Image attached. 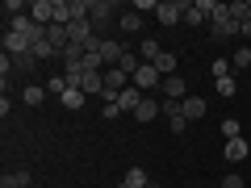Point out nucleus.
I'll return each mask as SVG.
<instances>
[{
    "mask_svg": "<svg viewBox=\"0 0 251 188\" xmlns=\"http://www.w3.org/2000/svg\"><path fill=\"white\" fill-rule=\"evenodd\" d=\"M59 100H63V109H80V105H84V92H80V88H67Z\"/></svg>",
    "mask_w": 251,
    "mask_h": 188,
    "instance_id": "23",
    "label": "nucleus"
},
{
    "mask_svg": "<svg viewBox=\"0 0 251 188\" xmlns=\"http://www.w3.org/2000/svg\"><path fill=\"white\" fill-rule=\"evenodd\" d=\"M230 67H234V71H247V67H251V46H239V50H234Z\"/></svg>",
    "mask_w": 251,
    "mask_h": 188,
    "instance_id": "21",
    "label": "nucleus"
},
{
    "mask_svg": "<svg viewBox=\"0 0 251 188\" xmlns=\"http://www.w3.org/2000/svg\"><path fill=\"white\" fill-rule=\"evenodd\" d=\"M29 50V42L21 34H9V29H4V54H25Z\"/></svg>",
    "mask_w": 251,
    "mask_h": 188,
    "instance_id": "16",
    "label": "nucleus"
},
{
    "mask_svg": "<svg viewBox=\"0 0 251 188\" xmlns=\"http://www.w3.org/2000/svg\"><path fill=\"white\" fill-rule=\"evenodd\" d=\"M209 34L214 38H239V21L230 17V4L214 0V17H209Z\"/></svg>",
    "mask_w": 251,
    "mask_h": 188,
    "instance_id": "1",
    "label": "nucleus"
},
{
    "mask_svg": "<svg viewBox=\"0 0 251 188\" xmlns=\"http://www.w3.org/2000/svg\"><path fill=\"white\" fill-rule=\"evenodd\" d=\"M159 54H163V46L147 38V42H143V63H155V59H159Z\"/></svg>",
    "mask_w": 251,
    "mask_h": 188,
    "instance_id": "24",
    "label": "nucleus"
},
{
    "mask_svg": "<svg viewBox=\"0 0 251 188\" xmlns=\"http://www.w3.org/2000/svg\"><path fill=\"white\" fill-rule=\"evenodd\" d=\"M0 188H34V184H13V180L4 176V180H0Z\"/></svg>",
    "mask_w": 251,
    "mask_h": 188,
    "instance_id": "32",
    "label": "nucleus"
},
{
    "mask_svg": "<svg viewBox=\"0 0 251 188\" xmlns=\"http://www.w3.org/2000/svg\"><path fill=\"white\" fill-rule=\"evenodd\" d=\"M184 117L188 121H201V117H205V100L201 96H184Z\"/></svg>",
    "mask_w": 251,
    "mask_h": 188,
    "instance_id": "15",
    "label": "nucleus"
},
{
    "mask_svg": "<svg viewBox=\"0 0 251 188\" xmlns=\"http://www.w3.org/2000/svg\"><path fill=\"white\" fill-rule=\"evenodd\" d=\"M13 71H17V75L38 71V54H34V50H25V54H13Z\"/></svg>",
    "mask_w": 251,
    "mask_h": 188,
    "instance_id": "10",
    "label": "nucleus"
},
{
    "mask_svg": "<svg viewBox=\"0 0 251 188\" xmlns=\"http://www.w3.org/2000/svg\"><path fill=\"white\" fill-rule=\"evenodd\" d=\"M239 38H251V13H247L243 21H239Z\"/></svg>",
    "mask_w": 251,
    "mask_h": 188,
    "instance_id": "31",
    "label": "nucleus"
},
{
    "mask_svg": "<svg viewBox=\"0 0 251 188\" xmlns=\"http://www.w3.org/2000/svg\"><path fill=\"white\" fill-rule=\"evenodd\" d=\"M42 88H46V92H50V96H63V92L72 88V84H67V75H50V80H46V84H42Z\"/></svg>",
    "mask_w": 251,
    "mask_h": 188,
    "instance_id": "20",
    "label": "nucleus"
},
{
    "mask_svg": "<svg viewBox=\"0 0 251 188\" xmlns=\"http://www.w3.org/2000/svg\"><path fill=\"white\" fill-rule=\"evenodd\" d=\"M117 25H122V34H138V29H143V13H122Z\"/></svg>",
    "mask_w": 251,
    "mask_h": 188,
    "instance_id": "17",
    "label": "nucleus"
},
{
    "mask_svg": "<svg viewBox=\"0 0 251 188\" xmlns=\"http://www.w3.org/2000/svg\"><path fill=\"white\" fill-rule=\"evenodd\" d=\"M184 9H188V0H159L155 17H159V25H176V21H184Z\"/></svg>",
    "mask_w": 251,
    "mask_h": 188,
    "instance_id": "2",
    "label": "nucleus"
},
{
    "mask_svg": "<svg viewBox=\"0 0 251 188\" xmlns=\"http://www.w3.org/2000/svg\"><path fill=\"white\" fill-rule=\"evenodd\" d=\"M117 188H126V184H117Z\"/></svg>",
    "mask_w": 251,
    "mask_h": 188,
    "instance_id": "34",
    "label": "nucleus"
},
{
    "mask_svg": "<svg viewBox=\"0 0 251 188\" xmlns=\"http://www.w3.org/2000/svg\"><path fill=\"white\" fill-rule=\"evenodd\" d=\"M46 38H50V46H54L59 54L72 46V38H67V25H46Z\"/></svg>",
    "mask_w": 251,
    "mask_h": 188,
    "instance_id": "11",
    "label": "nucleus"
},
{
    "mask_svg": "<svg viewBox=\"0 0 251 188\" xmlns=\"http://www.w3.org/2000/svg\"><path fill=\"white\" fill-rule=\"evenodd\" d=\"M209 71H214V80H226V75H230V63H226V59H218L214 67H209Z\"/></svg>",
    "mask_w": 251,
    "mask_h": 188,
    "instance_id": "27",
    "label": "nucleus"
},
{
    "mask_svg": "<svg viewBox=\"0 0 251 188\" xmlns=\"http://www.w3.org/2000/svg\"><path fill=\"white\" fill-rule=\"evenodd\" d=\"M134 9H138V13H155V9H159V0H138Z\"/></svg>",
    "mask_w": 251,
    "mask_h": 188,
    "instance_id": "30",
    "label": "nucleus"
},
{
    "mask_svg": "<svg viewBox=\"0 0 251 188\" xmlns=\"http://www.w3.org/2000/svg\"><path fill=\"white\" fill-rule=\"evenodd\" d=\"M159 88H163V96H168V100H184V96H188V84L180 80V75H168Z\"/></svg>",
    "mask_w": 251,
    "mask_h": 188,
    "instance_id": "8",
    "label": "nucleus"
},
{
    "mask_svg": "<svg viewBox=\"0 0 251 188\" xmlns=\"http://www.w3.org/2000/svg\"><path fill=\"white\" fill-rule=\"evenodd\" d=\"M151 188H159V184H151Z\"/></svg>",
    "mask_w": 251,
    "mask_h": 188,
    "instance_id": "33",
    "label": "nucleus"
},
{
    "mask_svg": "<svg viewBox=\"0 0 251 188\" xmlns=\"http://www.w3.org/2000/svg\"><path fill=\"white\" fill-rule=\"evenodd\" d=\"M105 117H109V121H113V117H122V105H117V100H105Z\"/></svg>",
    "mask_w": 251,
    "mask_h": 188,
    "instance_id": "28",
    "label": "nucleus"
},
{
    "mask_svg": "<svg viewBox=\"0 0 251 188\" xmlns=\"http://www.w3.org/2000/svg\"><path fill=\"white\" fill-rule=\"evenodd\" d=\"M222 188H243V176H234V171H230V176H222Z\"/></svg>",
    "mask_w": 251,
    "mask_h": 188,
    "instance_id": "29",
    "label": "nucleus"
},
{
    "mask_svg": "<svg viewBox=\"0 0 251 188\" xmlns=\"http://www.w3.org/2000/svg\"><path fill=\"white\" fill-rule=\"evenodd\" d=\"M126 88H130V75H126L122 67H109L105 71V100H117Z\"/></svg>",
    "mask_w": 251,
    "mask_h": 188,
    "instance_id": "3",
    "label": "nucleus"
},
{
    "mask_svg": "<svg viewBox=\"0 0 251 188\" xmlns=\"http://www.w3.org/2000/svg\"><path fill=\"white\" fill-rule=\"evenodd\" d=\"M84 71H105V59H100V50H84Z\"/></svg>",
    "mask_w": 251,
    "mask_h": 188,
    "instance_id": "22",
    "label": "nucleus"
},
{
    "mask_svg": "<svg viewBox=\"0 0 251 188\" xmlns=\"http://www.w3.org/2000/svg\"><path fill=\"white\" fill-rule=\"evenodd\" d=\"M222 138H226V142H230V138H243L239 134V117H226V121H222Z\"/></svg>",
    "mask_w": 251,
    "mask_h": 188,
    "instance_id": "25",
    "label": "nucleus"
},
{
    "mask_svg": "<svg viewBox=\"0 0 251 188\" xmlns=\"http://www.w3.org/2000/svg\"><path fill=\"white\" fill-rule=\"evenodd\" d=\"M234 92H239V80H234V75L218 80V96H234Z\"/></svg>",
    "mask_w": 251,
    "mask_h": 188,
    "instance_id": "26",
    "label": "nucleus"
},
{
    "mask_svg": "<svg viewBox=\"0 0 251 188\" xmlns=\"http://www.w3.org/2000/svg\"><path fill=\"white\" fill-rule=\"evenodd\" d=\"M67 38H72V46H88L92 38H97V29H92L88 17H75L72 25H67Z\"/></svg>",
    "mask_w": 251,
    "mask_h": 188,
    "instance_id": "5",
    "label": "nucleus"
},
{
    "mask_svg": "<svg viewBox=\"0 0 251 188\" xmlns=\"http://www.w3.org/2000/svg\"><path fill=\"white\" fill-rule=\"evenodd\" d=\"M109 17H113V0H88V21L97 29V38H100V29H105Z\"/></svg>",
    "mask_w": 251,
    "mask_h": 188,
    "instance_id": "4",
    "label": "nucleus"
},
{
    "mask_svg": "<svg viewBox=\"0 0 251 188\" xmlns=\"http://www.w3.org/2000/svg\"><path fill=\"white\" fill-rule=\"evenodd\" d=\"M155 71H159L163 80H168V75H176V54H172V50H163L159 59H155Z\"/></svg>",
    "mask_w": 251,
    "mask_h": 188,
    "instance_id": "18",
    "label": "nucleus"
},
{
    "mask_svg": "<svg viewBox=\"0 0 251 188\" xmlns=\"http://www.w3.org/2000/svg\"><path fill=\"white\" fill-rule=\"evenodd\" d=\"M247 151H251V146L243 142V138H230V142L222 146V155H226V159H230V163H243V159H247Z\"/></svg>",
    "mask_w": 251,
    "mask_h": 188,
    "instance_id": "12",
    "label": "nucleus"
},
{
    "mask_svg": "<svg viewBox=\"0 0 251 188\" xmlns=\"http://www.w3.org/2000/svg\"><path fill=\"white\" fill-rule=\"evenodd\" d=\"M159 113H163V105H159V100L143 96V105H138V113H134V117H138V121L147 125V121H155V117H159Z\"/></svg>",
    "mask_w": 251,
    "mask_h": 188,
    "instance_id": "13",
    "label": "nucleus"
},
{
    "mask_svg": "<svg viewBox=\"0 0 251 188\" xmlns=\"http://www.w3.org/2000/svg\"><path fill=\"white\" fill-rule=\"evenodd\" d=\"M122 184H126V188H151V176H147L143 167H130V171L122 176Z\"/></svg>",
    "mask_w": 251,
    "mask_h": 188,
    "instance_id": "14",
    "label": "nucleus"
},
{
    "mask_svg": "<svg viewBox=\"0 0 251 188\" xmlns=\"http://www.w3.org/2000/svg\"><path fill=\"white\" fill-rule=\"evenodd\" d=\"M130 84H134L138 92H147V88H155V84H163V75L155 71V63H143V67L134 71V80H130Z\"/></svg>",
    "mask_w": 251,
    "mask_h": 188,
    "instance_id": "6",
    "label": "nucleus"
},
{
    "mask_svg": "<svg viewBox=\"0 0 251 188\" xmlns=\"http://www.w3.org/2000/svg\"><path fill=\"white\" fill-rule=\"evenodd\" d=\"M29 17L38 21V25H54V0H34V4H29Z\"/></svg>",
    "mask_w": 251,
    "mask_h": 188,
    "instance_id": "7",
    "label": "nucleus"
},
{
    "mask_svg": "<svg viewBox=\"0 0 251 188\" xmlns=\"http://www.w3.org/2000/svg\"><path fill=\"white\" fill-rule=\"evenodd\" d=\"M117 105H122V113H138V105H143V92H138L134 84H130V88H126L122 96H117Z\"/></svg>",
    "mask_w": 251,
    "mask_h": 188,
    "instance_id": "9",
    "label": "nucleus"
},
{
    "mask_svg": "<svg viewBox=\"0 0 251 188\" xmlns=\"http://www.w3.org/2000/svg\"><path fill=\"white\" fill-rule=\"evenodd\" d=\"M46 96H50V92H46V88H38V84H29V88H25V92H21V100H25V105H29V109H38V105H42V100H46Z\"/></svg>",
    "mask_w": 251,
    "mask_h": 188,
    "instance_id": "19",
    "label": "nucleus"
}]
</instances>
